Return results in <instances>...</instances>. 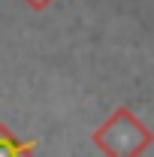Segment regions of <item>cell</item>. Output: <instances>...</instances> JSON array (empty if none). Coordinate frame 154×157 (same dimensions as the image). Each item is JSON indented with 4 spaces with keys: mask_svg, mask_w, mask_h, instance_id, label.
Returning a JSON list of instances; mask_svg holds the SVG:
<instances>
[{
    "mask_svg": "<svg viewBox=\"0 0 154 157\" xmlns=\"http://www.w3.org/2000/svg\"><path fill=\"white\" fill-rule=\"evenodd\" d=\"M37 142H18L9 133V127L0 124V157H33Z\"/></svg>",
    "mask_w": 154,
    "mask_h": 157,
    "instance_id": "6da1fadb",
    "label": "cell"
},
{
    "mask_svg": "<svg viewBox=\"0 0 154 157\" xmlns=\"http://www.w3.org/2000/svg\"><path fill=\"white\" fill-rule=\"evenodd\" d=\"M33 3H37V9H39V6H42V3H45V0H33Z\"/></svg>",
    "mask_w": 154,
    "mask_h": 157,
    "instance_id": "7a4b0ae2",
    "label": "cell"
}]
</instances>
